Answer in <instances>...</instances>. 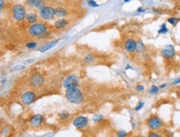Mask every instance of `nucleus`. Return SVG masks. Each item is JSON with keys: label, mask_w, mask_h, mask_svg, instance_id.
<instances>
[{"label": "nucleus", "mask_w": 180, "mask_h": 137, "mask_svg": "<svg viewBox=\"0 0 180 137\" xmlns=\"http://www.w3.org/2000/svg\"><path fill=\"white\" fill-rule=\"evenodd\" d=\"M65 96H66V100L72 104H81L84 100L83 93L77 87L73 89H66Z\"/></svg>", "instance_id": "nucleus-1"}, {"label": "nucleus", "mask_w": 180, "mask_h": 137, "mask_svg": "<svg viewBox=\"0 0 180 137\" xmlns=\"http://www.w3.org/2000/svg\"><path fill=\"white\" fill-rule=\"evenodd\" d=\"M146 124L149 127V129L154 131L161 129L163 126V121L161 118H159L158 116L156 115H153L146 120Z\"/></svg>", "instance_id": "nucleus-2"}, {"label": "nucleus", "mask_w": 180, "mask_h": 137, "mask_svg": "<svg viewBox=\"0 0 180 137\" xmlns=\"http://www.w3.org/2000/svg\"><path fill=\"white\" fill-rule=\"evenodd\" d=\"M63 87L66 89H73V88H76L78 87L80 84V79L75 74H71L66 77L63 79Z\"/></svg>", "instance_id": "nucleus-3"}, {"label": "nucleus", "mask_w": 180, "mask_h": 137, "mask_svg": "<svg viewBox=\"0 0 180 137\" xmlns=\"http://www.w3.org/2000/svg\"><path fill=\"white\" fill-rule=\"evenodd\" d=\"M28 31L33 36H39L45 34L47 31V27L42 23H34L28 28Z\"/></svg>", "instance_id": "nucleus-4"}, {"label": "nucleus", "mask_w": 180, "mask_h": 137, "mask_svg": "<svg viewBox=\"0 0 180 137\" xmlns=\"http://www.w3.org/2000/svg\"><path fill=\"white\" fill-rule=\"evenodd\" d=\"M13 16L15 20L21 21L26 18V10L25 7L21 4H16L13 7Z\"/></svg>", "instance_id": "nucleus-5"}, {"label": "nucleus", "mask_w": 180, "mask_h": 137, "mask_svg": "<svg viewBox=\"0 0 180 137\" xmlns=\"http://www.w3.org/2000/svg\"><path fill=\"white\" fill-rule=\"evenodd\" d=\"M39 14L41 17L45 20H52L55 17V8L48 6H44L40 9Z\"/></svg>", "instance_id": "nucleus-6"}, {"label": "nucleus", "mask_w": 180, "mask_h": 137, "mask_svg": "<svg viewBox=\"0 0 180 137\" xmlns=\"http://www.w3.org/2000/svg\"><path fill=\"white\" fill-rule=\"evenodd\" d=\"M175 49L173 45H166L161 50V55L166 60H170L174 57L175 55Z\"/></svg>", "instance_id": "nucleus-7"}, {"label": "nucleus", "mask_w": 180, "mask_h": 137, "mask_svg": "<svg viewBox=\"0 0 180 137\" xmlns=\"http://www.w3.org/2000/svg\"><path fill=\"white\" fill-rule=\"evenodd\" d=\"M36 98V94L32 91H27L21 95V102L26 106H29L33 103Z\"/></svg>", "instance_id": "nucleus-8"}, {"label": "nucleus", "mask_w": 180, "mask_h": 137, "mask_svg": "<svg viewBox=\"0 0 180 137\" xmlns=\"http://www.w3.org/2000/svg\"><path fill=\"white\" fill-rule=\"evenodd\" d=\"M89 122V119L87 117L83 116H79L76 117L74 120L72 121V124L74 127L77 129H83L87 127Z\"/></svg>", "instance_id": "nucleus-9"}, {"label": "nucleus", "mask_w": 180, "mask_h": 137, "mask_svg": "<svg viewBox=\"0 0 180 137\" xmlns=\"http://www.w3.org/2000/svg\"><path fill=\"white\" fill-rule=\"evenodd\" d=\"M44 82V78L41 74H34L31 76L29 79V83L32 87H39L41 86Z\"/></svg>", "instance_id": "nucleus-10"}, {"label": "nucleus", "mask_w": 180, "mask_h": 137, "mask_svg": "<svg viewBox=\"0 0 180 137\" xmlns=\"http://www.w3.org/2000/svg\"><path fill=\"white\" fill-rule=\"evenodd\" d=\"M43 122V117L41 114H36L33 115L32 117L30 118L29 120V123L32 127H40Z\"/></svg>", "instance_id": "nucleus-11"}, {"label": "nucleus", "mask_w": 180, "mask_h": 137, "mask_svg": "<svg viewBox=\"0 0 180 137\" xmlns=\"http://www.w3.org/2000/svg\"><path fill=\"white\" fill-rule=\"evenodd\" d=\"M125 50L130 54L136 51V41L131 38L128 39L125 42Z\"/></svg>", "instance_id": "nucleus-12"}, {"label": "nucleus", "mask_w": 180, "mask_h": 137, "mask_svg": "<svg viewBox=\"0 0 180 137\" xmlns=\"http://www.w3.org/2000/svg\"><path fill=\"white\" fill-rule=\"evenodd\" d=\"M27 4L38 9L44 7V2L42 0H27Z\"/></svg>", "instance_id": "nucleus-13"}, {"label": "nucleus", "mask_w": 180, "mask_h": 137, "mask_svg": "<svg viewBox=\"0 0 180 137\" xmlns=\"http://www.w3.org/2000/svg\"><path fill=\"white\" fill-rule=\"evenodd\" d=\"M26 20L28 23L34 24L35 22H37V21H38V16L34 13H28L26 16Z\"/></svg>", "instance_id": "nucleus-14"}, {"label": "nucleus", "mask_w": 180, "mask_h": 137, "mask_svg": "<svg viewBox=\"0 0 180 137\" xmlns=\"http://www.w3.org/2000/svg\"><path fill=\"white\" fill-rule=\"evenodd\" d=\"M146 51V47L145 44L141 41H136V51L138 54H144Z\"/></svg>", "instance_id": "nucleus-15"}, {"label": "nucleus", "mask_w": 180, "mask_h": 137, "mask_svg": "<svg viewBox=\"0 0 180 137\" xmlns=\"http://www.w3.org/2000/svg\"><path fill=\"white\" fill-rule=\"evenodd\" d=\"M67 24H68V22L66 19H59V20L56 21L54 26H55V28L56 29H63Z\"/></svg>", "instance_id": "nucleus-16"}, {"label": "nucleus", "mask_w": 180, "mask_h": 137, "mask_svg": "<svg viewBox=\"0 0 180 137\" xmlns=\"http://www.w3.org/2000/svg\"><path fill=\"white\" fill-rule=\"evenodd\" d=\"M57 42H58L57 41H52V42H49V43H47V44L45 45L42 46V47L39 49L38 51H39L40 52L47 51H48L49 49H52V47H54Z\"/></svg>", "instance_id": "nucleus-17"}, {"label": "nucleus", "mask_w": 180, "mask_h": 137, "mask_svg": "<svg viewBox=\"0 0 180 137\" xmlns=\"http://www.w3.org/2000/svg\"><path fill=\"white\" fill-rule=\"evenodd\" d=\"M66 10L64 8V7H56L55 8V17H63L64 16L66 15Z\"/></svg>", "instance_id": "nucleus-18"}, {"label": "nucleus", "mask_w": 180, "mask_h": 137, "mask_svg": "<svg viewBox=\"0 0 180 137\" xmlns=\"http://www.w3.org/2000/svg\"><path fill=\"white\" fill-rule=\"evenodd\" d=\"M59 119L63 121H65L68 120V118L70 117V113L67 112V111H63L58 114Z\"/></svg>", "instance_id": "nucleus-19"}, {"label": "nucleus", "mask_w": 180, "mask_h": 137, "mask_svg": "<svg viewBox=\"0 0 180 137\" xmlns=\"http://www.w3.org/2000/svg\"><path fill=\"white\" fill-rule=\"evenodd\" d=\"M103 119H104V116L101 115V114H96L92 117V120H93L94 122H100Z\"/></svg>", "instance_id": "nucleus-20"}, {"label": "nucleus", "mask_w": 180, "mask_h": 137, "mask_svg": "<svg viewBox=\"0 0 180 137\" xmlns=\"http://www.w3.org/2000/svg\"><path fill=\"white\" fill-rule=\"evenodd\" d=\"M168 31H169V29L167 28L166 23H163V24L161 25V27L159 28L158 32H159V34H166Z\"/></svg>", "instance_id": "nucleus-21"}, {"label": "nucleus", "mask_w": 180, "mask_h": 137, "mask_svg": "<svg viewBox=\"0 0 180 137\" xmlns=\"http://www.w3.org/2000/svg\"><path fill=\"white\" fill-rule=\"evenodd\" d=\"M159 87L157 85H152L151 86V88L149 90V93L150 94H156V93L159 92Z\"/></svg>", "instance_id": "nucleus-22"}, {"label": "nucleus", "mask_w": 180, "mask_h": 137, "mask_svg": "<svg viewBox=\"0 0 180 137\" xmlns=\"http://www.w3.org/2000/svg\"><path fill=\"white\" fill-rule=\"evenodd\" d=\"M128 132L124 130H119L116 131V136L117 137H127Z\"/></svg>", "instance_id": "nucleus-23"}, {"label": "nucleus", "mask_w": 180, "mask_h": 137, "mask_svg": "<svg viewBox=\"0 0 180 137\" xmlns=\"http://www.w3.org/2000/svg\"><path fill=\"white\" fill-rule=\"evenodd\" d=\"M145 102H143V101H139L138 104L136 105V106L135 107V111L136 112H139V111H140V110L142 109L144 106H145Z\"/></svg>", "instance_id": "nucleus-24"}, {"label": "nucleus", "mask_w": 180, "mask_h": 137, "mask_svg": "<svg viewBox=\"0 0 180 137\" xmlns=\"http://www.w3.org/2000/svg\"><path fill=\"white\" fill-rule=\"evenodd\" d=\"M94 60V57L92 55H87L85 56V58H84V61L85 63H87V64H89V63H91V62H93Z\"/></svg>", "instance_id": "nucleus-25"}, {"label": "nucleus", "mask_w": 180, "mask_h": 137, "mask_svg": "<svg viewBox=\"0 0 180 137\" xmlns=\"http://www.w3.org/2000/svg\"><path fill=\"white\" fill-rule=\"evenodd\" d=\"M147 137H162V136L159 133H158V132L152 130L151 132H149V133L148 134V136Z\"/></svg>", "instance_id": "nucleus-26"}, {"label": "nucleus", "mask_w": 180, "mask_h": 137, "mask_svg": "<svg viewBox=\"0 0 180 137\" xmlns=\"http://www.w3.org/2000/svg\"><path fill=\"white\" fill-rule=\"evenodd\" d=\"M178 19L177 18V17H169V19H168V22H169L170 24L172 25H175L178 22Z\"/></svg>", "instance_id": "nucleus-27"}, {"label": "nucleus", "mask_w": 180, "mask_h": 137, "mask_svg": "<svg viewBox=\"0 0 180 137\" xmlns=\"http://www.w3.org/2000/svg\"><path fill=\"white\" fill-rule=\"evenodd\" d=\"M26 47L28 49H33L35 47H37V43H35V42H28L26 44Z\"/></svg>", "instance_id": "nucleus-28"}, {"label": "nucleus", "mask_w": 180, "mask_h": 137, "mask_svg": "<svg viewBox=\"0 0 180 137\" xmlns=\"http://www.w3.org/2000/svg\"><path fill=\"white\" fill-rule=\"evenodd\" d=\"M88 4L90 5V7H99V4L96 3V1H94V0H89L88 1Z\"/></svg>", "instance_id": "nucleus-29"}, {"label": "nucleus", "mask_w": 180, "mask_h": 137, "mask_svg": "<svg viewBox=\"0 0 180 137\" xmlns=\"http://www.w3.org/2000/svg\"><path fill=\"white\" fill-rule=\"evenodd\" d=\"M135 90L137 91V92H142L145 90V86L142 85V84H139L135 87Z\"/></svg>", "instance_id": "nucleus-30"}, {"label": "nucleus", "mask_w": 180, "mask_h": 137, "mask_svg": "<svg viewBox=\"0 0 180 137\" xmlns=\"http://www.w3.org/2000/svg\"><path fill=\"white\" fill-rule=\"evenodd\" d=\"M180 83V78L178 79H176L175 80H173L172 82V85H177V84H179Z\"/></svg>", "instance_id": "nucleus-31"}, {"label": "nucleus", "mask_w": 180, "mask_h": 137, "mask_svg": "<svg viewBox=\"0 0 180 137\" xmlns=\"http://www.w3.org/2000/svg\"><path fill=\"white\" fill-rule=\"evenodd\" d=\"M137 12H138L139 13H145V10L143 7H139L138 9H137Z\"/></svg>", "instance_id": "nucleus-32"}, {"label": "nucleus", "mask_w": 180, "mask_h": 137, "mask_svg": "<svg viewBox=\"0 0 180 137\" xmlns=\"http://www.w3.org/2000/svg\"><path fill=\"white\" fill-rule=\"evenodd\" d=\"M167 85H168L167 83H162V84H160L159 87V89H164V88H166Z\"/></svg>", "instance_id": "nucleus-33"}, {"label": "nucleus", "mask_w": 180, "mask_h": 137, "mask_svg": "<svg viewBox=\"0 0 180 137\" xmlns=\"http://www.w3.org/2000/svg\"><path fill=\"white\" fill-rule=\"evenodd\" d=\"M3 6H4V0H1V9L3 8Z\"/></svg>", "instance_id": "nucleus-34"}, {"label": "nucleus", "mask_w": 180, "mask_h": 137, "mask_svg": "<svg viewBox=\"0 0 180 137\" xmlns=\"http://www.w3.org/2000/svg\"><path fill=\"white\" fill-rule=\"evenodd\" d=\"M177 96L178 97V98H180V90H178V91L177 92Z\"/></svg>", "instance_id": "nucleus-35"}, {"label": "nucleus", "mask_w": 180, "mask_h": 137, "mask_svg": "<svg viewBox=\"0 0 180 137\" xmlns=\"http://www.w3.org/2000/svg\"><path fill=\"white\" fill-rule=\"evenodd\" d=\"M129 68H132V67L131 66H130V65H127V66H126V69H129Z\"/></svg>", "instance_id": "nucleus-36"}, {"label": "nucleus", "mask_w": 180, "mask_h": 137, "mask_svg": "<svg viewBox=\"0 0 180 137\" xmlns=\"http://www.w3.org/2000/svg\"><path fill=\"white\" fill-rule=\"evenodd\" d=\"M129 1H130V0H124V2H125V3H128Z\"/></svg>", "instance_id": "nucleus-37"}, {"label": "nucleus", "mask_w": 180, "mask_h": 137, "mask_svg": "<svg viewBox=\"0 0 180 137\" xmlns=\"http://www.w3.org/2000/svg\"><path fill=\"white\" fill-rule=\"evenodd\" d=\"M139 137H146V136H139Z\"/></svg>", "instance_id": "nucleus-38"}]
</instances>
